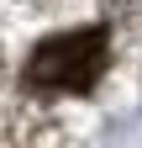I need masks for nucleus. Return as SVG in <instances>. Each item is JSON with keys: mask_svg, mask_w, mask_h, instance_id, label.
<instances>
[{"mask_svg": "<svg viewBox=\"0 0 142 148\" xmlns=\"http://www.w3.org/2000/svg\"><path fill=\"white\" fill-rule=\"evenodd\" d=\"M105 64H111V32L105 27L58 32V37H47V42L32 48L26 85L42 90V95H84V90H95Z\"/></svg>", "mask_w": 142, "mask_h": 148, "instance_id": "obj_1", "label": "nucleus"}, {"mask_svg": "<svg viewBox=\"0 0 142 148\" xmlns=\"http://www.w3.org/2000/svg\"><path fill=\"white\" fill-rule=\"evenodd\" d=\"M116 11H142V0H111Z\"/></svg>", "mask_w": 142, "mask_h": 148, "instance_id": "obj_2", "label": "nucleus"}]
</instances>
